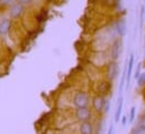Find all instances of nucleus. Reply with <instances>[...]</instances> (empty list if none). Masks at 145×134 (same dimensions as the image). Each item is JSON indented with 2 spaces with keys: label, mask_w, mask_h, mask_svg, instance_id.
I'll return each instance as SVG.
<instances>
[{
  "label": "nucleus",
  "mask_w": 145,
  "mask_h": 134,
  "mask_svg": "<svg viewBox=\"0 0 145 134\" xmlns=\"http://www.w3.org/2000/svg\"><path fill=\"white\" fill-rule=\"evenodd\" d=\"M91 117H92V113H91V110L88 107L87 108H76V110H75V118L80 123L81 122H88V121L91 120Z\"/></svg>",
  "instance_id": "obj_3"
},
{
  "label": "nucleus",
  "mask_w": 145,
  "mask_h": 134,
  "mask_svg": "<svg viewBox=\"0 0 145 134\" xmlns=\"http://www.w3.org/2000/svg\"><path fill=\"white\" fill-rule=\"evenodd\" d=\"M127 120H128V118H127V116H126V115H123V116H121V118H120V123H121V126H123V127H125V126H126V124L128 123V121H127Z\"/></svg>",
  "instance_id": "obj_17"
},
{
  "label": "nucleus",
  "mask_w": 145,
  "mask_h": 134,
  "mask_svg": "<svg viewBox=\"0 0 145 134\" xmlns=\"http://www.w3.org/2000/svg\"><path fill=\"white\" fill-rule=\"evenodd\" d=\"M140 125H143V126H145V118H142V121L138 123Z\"/></svg>",
  "instance_id": "obj_23"
},
{
  "label": "nucleus",
  "mask_w": 145,
  "mask_h": 134,
  "mask_svg": "<svg viewBox=\"0 0 145 134\" xmlns=\"http://www.w3.org/2000/svg\"><path fill=\"white\" fill-rule=\"evenodd\" d=\"M121 52V42L120 41H116L112 45V49H111V56L114 60L118 59L119 58V54Z\"/></svg>",
  "instance_id": "obj_9"
},
{
  "label": "nucleus",
  "mask_w": 145,
  "mask_h": 134,
  "mask_svg": "<svg viewBox=\"0 0 145 134\" xmlns=\"http://www.w3.org/2000/svg\"><path fill=\"white\" fill-rule=\"evenodd\" d=\"M131 134H145V126L137 124L136 126H134V127L132 129Z\"/></svg>",
  "instance_id": "obj_13"
},
{
  "label": "nucleus",
  "mask_w": 145,
  "mask_h": 134,
  "mask_svg": "<svg viewBox=\"0 0 145 134\" xmlns=\"http://www.w3.org/2000/svg\"><path fill=\"white\" fill-rule=\"evenodd\" d=\"M117 73H118V66L117 63L115 62H110L107 67V78H108V81H112L116 77H117Z\"/></svg>",
  "instance_id": "obj_5"
},
{
  "label": "nucleus",
  "mask_w": 145,
  "mask_h": 134,
  "mask_svg": "<svg viewBox=\"0 0 145 134\" xmlns=\"http://www.w3.org/2000/svg\"><path fill=\"white\" fill-rule=\"evenodd\" d=\"M106 101H107V99L105 98V96H101V95H97V96H95V97L92 98V101H91L93 110H95L96 113H98V114L103 113L104 109H105Z\"/></svg>",
  "instance_id": "obj_2"
},
{
  "label": "nucleus",
  "mask_w": 145,
  "mask_h": 134,
  "mask_svg": "<svg viewBox=\"0 0 145 134\" xmlns=\"http://www.w3.org/2000/svg\"><path fill=\"white\" fill-rule=\"evenodd\" d=\"M116 28H117V32L119 35H124L126 33V24L123 19H119L117 23H116Z\"/></svg>",
  "instance_id": "obj_12"
},
{
  "label": "nucleus",
  "mask_w": 145,
  "mask_h": 134,
  "mask_svg": "<svg viewBox=\"0 0 145 134\" xmlns=\"http://www.w3.org/2000/svg\"><path fill=\"white\" fill-rule=\"evenodd\" d=\"M137 82H138V86H143V85H144V83H145V73L141 74V76L138 77Z\"/></svg>",
  "instance_id": "obj_16"
},
{
  "label": "nucleus",
  "mask_w": 145,
  "mask_h": 134,
  "mask_svg": "<svg viewBox=\"0 0 145 134\" xmlns=\"http://www.w3.org/2000/svg\"><path fill=\"white\" fill-rule=\"evenodd\" d=\"M141 66H142V64L140 63V64L137 66V69H136V72H135V78H136V79H138V77L141 76Z\"/></svg>",
  "instance_id": "obj_18"
},
{
  "label": "nucleus",
  "mask_w": 145,
  "mask_h": 134,
  "mask_svg": "<svg viewBox=\"0 0 145 134\" xmlns=\"http://www.w3.org/2000/svg\"><path fill=\"white\" fill-rule=\"evenodd\" d=\"M12 1H15V0H0V3L1 5H8V3H11Z\"/></svg>",
  "instance_id": "obj_21"
},
{
  "label": "nucleus",
  "mask_w": 145,
  "mask_h": 134,
  "mask_svg": "<svg viewBox=\"0 0 145 134\" xmlns=\"http://www.w3.org/2000/svg\"><path fill=\"white\" fill-rule=\"evenodd\" d=\"M23 11H24V6L20 2H16L15 5L11 6L9 12H10V16L12 18H17V17H19L23 14Z\"/></svg>",
  "instance_id": "obj_6"
},
{
  "label": "nucleus",
  "mask_w": 145,
  "mask_h": 134,
  "mask_svg": "<svg viewBox=\"0 0 145 134\" xmlns=\"http://www.w3.org/2000/svg\"><path fill=\"white\" fill-rule=\"evenodd\" d=\"M79 134H95V125L91 121H88V122H81L79 124Z\"/></svg>",
  "instance_id": "obj_4"
},
{
  "label": "nucleus",
  "mask_w": 145,
  "mask_h": 134,
  "mask_svg": "<svg viewBox=\"0 0 145 134\" xmlns=\"http://www.w3.org/2000/svg\"><path fill=\"white\" fill-rule=\"evenodd\" d=\"M110 86H111L110 81H101V82H99V85H98V93H99V95H101V96L106 95L110 90Z\"/></svg>",
  "instance_id": "obj_10"
},
{
  "label": "nucleus",
  "mask_w": 145,
  "mask_h": 134,
  "mask_svg": "<svg viewBox=\"0 0 145 134\" xmlns=\"http://www.w3.org/2000/svg\"><path fill=\"white\" fill-rule=\"evenodd\" d=\"M135 114H136V108H135V106H133V107L131 108V112H129V118H128V123H129V124H133V123H134Z\"/></svg>",
  "instance_id": "obj_15"
},
{
  "label": "nucleus",
  "mask_w": 145,
  "mask_h": 134,
  "mask_svg": "<svg viewBox=\"0 0 145 134\" xmlns=\"http://www.w3.org/2000/svg\"><path fill=\"white\" fill-rule=\"evenodd\" d=\"M123 104H124L123 96H119V98H118V104H117V107H116V112H115V116H114V121H115V123L119 122V121H120V118H121Z\"/></svg>",
  "instance_id": "obj_8"
},
{
  "label": "nucleus",
  "mask_w": 145,
  "mask_h": 134,
  "mask_svg": "<svg viewBox=\"0 0 145 134\" xmlns=\"http://www.w3.org/2000/svg\"><path fill=\"white\" fill-rule=\"evenodd\" d=\"M107 134H114V124H112V123L109 125V129H108Z\"/></svg>",
  "instance_id": "obj_20"
},
{
  "label": "nucleus",
  "mask_w": 145,
  "mask_h": 134,
  "mask_svg": "<svg viewBox=\"0 0 145 134\" xmlns=\"http://www.w3.org/2000/svg\"><path fill=\"white\" fill-rule=\"evenodd\" d=\"M125 79H126V67L124 69V72H123L121 79H120V83H119V95L120 96L123 94V89H124V86H125Z\"/></svg>",
  "instance_id": "obj_14"
},
{
  "label": "nucleus",
  "mask_w": 145,
  "mask_h": 134,
  "mask_svg": "<svg viewBox=\"0 0 145 134\" xmlns=\"http://www.w3.org/2000/svg\"><path fill=\"white\" fill-rule=\"evenodd\" d=\"M109 108H110V102H109V101H106V105H105V109H104V112H105V113L109 112Z\"/></svg>",
  "instance_id": "obj_19"
},
{
  "label": "nucleus",
  "mask_w": 145,
  "mask_h": 134,
  "mask_svg": "<svg viewBox=\"0 0 145 134\" xmlns=\"http://www.w3.org/2000/svg\"><path fill=\"white\" fill-rule=\"evenodd\" d=\"M133 67H134V55L132 54L129 56V61L127 64V71H126V89L129 87V82H131V77H132V72H133Z\"/></svg>",
  "instance_id": "obj_7"
},
{
  "label": "nucleus",
  "mask_w": 145,
  "mask_h": 134,
  "mask_svg": "<svg viewBox=\"0 0 145 134\" xmlns=\"http://www.w3.org/2000/svg\"><path fill=\"white\" fill-rule=\"evenodd\" d=\"M32 0H19V2L22 3V5H26V3H29Z\"/></svg>",
  "instance_id": "obj_22"
},
{
  "label": "nucleus",
  "mask_w": 145,
  "mask_h": 134,
  "mask_svg": "<svg viewBox=\"0 0 145 134\" xmlns=\"http://www.w3.org/2000/svg\"><path fill=\"white\" fill-rule=\"evenodd\" d=\"M11 26V23L9 19H2L0 22V35H6L9 32Z\"/></svg>",
  "instance_id": "obj_11"
},
{
  "label": "nucleus",
  "mask_w": 145,
  "mask_h": 134,
  "mask_svg": "<svg viewBox=\"0 0 145 134\" xmlns=\"http://www.w3.org/2000/svg\"><path fill=\"white\" fill-rule=\"evenodd\" d=\"M89 102H90V98L87 93H84V91L75 93V95L73 97V105L76 108H87L89 106Z\"/></svg>",
  "instance_id": "obj_1"
}]
</instances>
